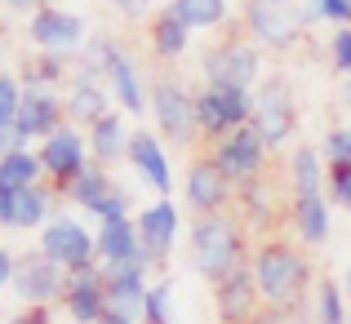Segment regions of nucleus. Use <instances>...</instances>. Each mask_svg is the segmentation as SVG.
Masks as SVG:
<instances>
[{
  "mask_svg": "<svg viewBox=\"0 0 351 324\" xmlns=\"http://www.w3.org/2000/svg\"><path fill=\"white\" fill-rule=\"evenodd\" d=\"M134 218H138V236H143V262L152 266V271H165L173 249H178V240H182L178 205H173L169 196H156L152 205H143Z\"/></svg>",
  "mask_w": 351,
  "mask_h": 324,
  "instance_id": "10",
  "label": "nucleus"
},
{
  "mask_svg": "<svg viewBox=\"0 0 351 324\" xmlns=\"http://www.w3.org/2000/svg\"><path fill=\"white\" fill-rule=\"evenodd\" d=\"M143 324H178L173 320V275H160L147 289V307H143Z\"/></svg>",
  "mask_w": 351,
  "mask_h": 324,
  "instance_id": "33",
  "label": "nucleus"
},
{
  "mask_svg": "<svg viewBox=\"0 0 351 324\" xmlns=\"http://www.w3.org/2000/svg\"><path fill=\"white\" fill-rule=\"evenodd\" d=\"M5 324H53V307H23L18 316H9Z\"/></svg>",
  "mask_w": 351,
  "mask_h": 324,
  "instance_id": "41",
  "label": "nucleus"
},
{
  "mask_svg": "<svg viewBox=\"0 0 351 324\" xmlns=\"http://www.w3.org/2000/svg\"><path fill=\"white\" fill-rule=\"evenodd\" d=\"M134 173L156 191V196H169L173 191V164H169V151H165V138L156 129H134V142H129V160Z\"/></svg>",
  "mask_w": 351,
  "mask_h": 324,
  "instance_id": "21",
  "label": "nucleus"
},
{
  "mask_svg": "<svg viewBox=\"0 0 351 324\" xmlns=\"http://www.w3.org/2000/svg\"><path fill=\"white\" fill-rule=\"evenodd\" d=\"M45 182V164L32 147H9L0 155V191H23V187H36Z\"/></svg>",
  "mask_w": 351,
  "mask_h": 324,
  "instance_id": "28",
  "label": "nucleus"
},
{
  "mask_svg": "<svg viewBox=\"0 0 351 324\" xmlns=\"http://www.w3.org/2000/svg\"><path fill=\"white\" fill-rule=\"evenodd\" d=\"M311 320L316 324H347L351 320V302L343 293V280H316L311 289Z\"/></svg>",
  "mask_w": 351,
  "mask_h": 324,
  "instance_id": "31",
  "label": "nucleus"
},
{
  "mask_svg": "<svg viewBox=\"0 0 351 324\" xmlns=\"http://www.w3.org/2000/svg\"><path fill=\"white\" fill-rule=\"evenodd\" d=\"M36 155H40V164H45V178H49V187H58V191H67L71 182L80 178V169L94 160V155H89L85 129H76V125L53 129L45 142H36Z\"/></svg>",
  "mask_w": 351,
  "mask_h": 324,
  "instance_id": "12",
  "label": "nucleus"
},
{
  "mask_svg": "<svg viewBox=\"0 0 351 324\" xmlns=\"http://www.w3.org/2000/svg\"><path fill=\"white\" fill-rule=\"evenodd\" d=\"M334 209H347L351 214V164H329V182H325Z\"/></svg>",
  "mask_w": 351,
  "mask_h": 324,
  "instance_id": "38",
  "label": "nucleus"
},
{
  "mask_svg": "<svg viewBox=\"0 0 351 324\" xmlns=\"http://www.w3.org/2000/svg\"><path fill=\"white\" fill-rule=\"evenodd\" d=\"M107 5H112L120 18H129V23H138V18H147V9H152V0H107Z\"/></svg>",
  "mask_w": 351,
  "mask_h": 324,
  "instance_id": "42",
  "label": "nucleus"
},
{
  "mask_svg": "<svg viewBox=\"0 0 351 324\" xmlns=\"http://www.w3.org/2000/svg\"><path fill=\"white\" fill-rule=\"evenodd\" d=\"M112 107L116 103H112V89H107V80H103V67L89 62V58H80L76 71H71V80H67V125L89 129Z\"/></svg>",
  "mask_w": 351,
  "mask_h": 324,
  "instance_id": "16",
  "label": "nucleus"
},
{
  "mask_svg": "<svg viewBox=\"0 0 351 324\" xmlns=\"http://www.w3.org/2000/svg\"><path fill=\"white\" fill-rule=\"evenodd\" d=\"M5 9H9V14H27V18H32L40 5H36V0H5Z\"/></svg>",
  "mask_w": 351,
  "mask_h": 324,
  "instance_id": "44",
  "label": "nucleus"
},
{
  "mask_svg": "<svg viewBox=\"0 0 351 324\" xmlns=\"http://www.w3.org/2000/svg\"><path fill=\"white\" fill-rule=\"evenodd\" d=\"M209 155L223 164V173L236 182V187H245V182H258L267 173V155H271V147H267V138L258 134L254 125H245V129H236V134L218 138Z\"/></svg>",
  "mask_w": 351,
  "mask_h": 324,
  "instance_id": "14",
  "label": "nucleus"
},
{
  "mask_svg": "<svg viewBox=\"0 0 351 324\" xmlns=\"http://www.w3.org/2000/svg\"><path fill=\"white\" fill-rule=\"evenodd\" d=\"M112 187H116V182H112V169H107V164H98V160H89L85 169H80V178L62 191V200H71V205H80L89 214V209H94Z\"/></svg>",
  "mask_w": 351,
  "mask_h": 324,
  "instance_id": "30",
  "label": "nucleus"
},
{
  "mask_svg": "<svg viewBox=\"0 0 351 324\" xmlns=\"http://www.w3.org/2000/svg\"><path fill=\"white\" fill-rule=\"evenodd\" d=\"M329 182V164L320 155V147L302 142L289 151V196H316Z\"/></svg>",
  "mask_w": 351,
  "mask_h": 324,
  "instance_id": "27",
  "label": "nucleus"
},
{
  "mask_svg": "<svg viewBox=\"0 0 351 324\" xmlns=\"http://www.w3.org/2000/svg\"><path fill=\"white\" fill-rule=\"evenodd\" d=\"M191 266L205 275L209 284L227 280L232 271L249 262V249H245V227L232 214H205V218H191Z\"/></svg>",
  "mask_w": 351,
  "mask_h": 324,
  "instance_id": "2",
  "label": "nucleus"
},
{
  "mask_svg": "<svg viewBox=\"0 0 351 324\" xmlns=\"http://www.w3.org/2000/svg\"><path fill=\"white\" fill-rule=\"evenodd\" d=\"M85 138H89V155H94L98 164H120V160H129V142H134V125H129V116L120 107H112L98 125H89L85 129Z\"/></svg>",
  "mask_w": 351,
  "mask_h": 324,
  "instance_id": "24",
  "label": "nucleus"
},
{
  "mask_svg": "<svg viewBox=\"0 0 351 324\" xmlns=\"http://www.w3.org/2000/svg\"><path fill=\"white\" fill-rule=\"evenodd\" d=\"M36 5H40V9H45V5H62V0H36Z\"/></svg>",
  "mask_w": 351,
  "mask_h": 324,
  "instance_id": "49",
  "label": "nucleus"
},
{
  "mask_svg": "<svg viewBox=\"0 0 351 324\" xmlns=\"http://www.w3.org/2000/svg\"><path fill=\"white\" fill-rule=\"evenodd\" d=\"M9 147H14V129H0V155H5Z\"/></svg>",
  "mask_w": 351,
  "mask_h": 324,
  "instance_id": "46",
  "label": "nucleus"
},
{
  "mask_svg": "<svg viewBox=\"0 0 351 324\" xmlns=\"http://www.w3.org/2000/svg\"><path fill=\"white\" fill-rule=\"evenodd\" d=\"M89 218H98V222H107V218H134V196H129V191L116 182V187L107 191L94 209H89Z\"/></svg>",
  "mask_w": 351,
  "mask_h": 324,
  "instance_id": "37",
  "label": "nucleus"
},
{
  "mask_svg": "<svg viewBox=\"0 0 351 324\" xmlns=\"http://www.w3.org/2000/svg\"><path fill=\"white\" fill-rule=\"evenodd\" d=\"M14 298L23 307H62V293H67V266H58L53 258H45L40 249L18 258L14 271Z\"/></svg>",
  "mask_w": 351,
  "mask_h": 324,
  "instance_id": "11",
  "label": "nucleus"
},
{
  "mask_svg": "<svg viewBox=\"0 0 351 324\" xmlns=\"http://www.w3.org/2000/svg\"><path fill=\"white\" fill-rule=\"evenodd\" d=\"M169 9L191 32H223L232 23V0H169Z\"/></svg>",
  "mask_w": 351,
  "mask_h": 324,
  "instance_id": "29",
  "label": "nucleus"
},
{
  "mask_svg": "<svg viewBox=\"0 0 351 324\" xmlns=\"http://www.w3.org/2000/svg\"><path fill=\"white\" fill-rule=\"evenodd\" d=\"M249 324H293V302H280V307H271V302H267V307L258 311Z\"/></svg>",
  "mask_w": 351,
  "mask_h": 324,
  "instance_id": "40",
  "label": "nucleus"
},
{
  "mask_svg": "<svg viewBox=\"0 0 351 324\" xmlns=\"http://www.w3.org/2000/svg\"><path fill=\"white\" fill-rule=\"evenodd\" d=\"M14 271H18V253L9 245H0V289L14 284Z\"/></svg>",
  "mask_w": 351,
  "mask_h": 324,
  "instance_id": "43",
  "label": "nucleus"
},
{
  "mask_svg": "<svg viewBox=\"0 0 351 324\" xmlns=\"http://www.w3.org/2000/svg\"><path fill=\"white\" fill-rule=\"evenodd\" d=\"M200 80H205V85L258 89L267 80V71H263V45H254L249 36H227L223 45L205 49V58H200Z\"/></svg>",
  "mask_w": 351,
  "mask_h": 324,
  "instance_id": "6",
  "label": "nucleus"
},
{
  "mask_svg": "<svg viewBox=\"0 0 351 324\" xmlns=\"http://www.w3.org/2000/svg\"><path fill=\"white\" fill-rule=\"evenodd\" d=\"M23 80L18 71H0V129H14L18 120V107H23Z\"/></svg>",
  "mask_w": 351,
  "mask_h": 324,
  "instance_id": "35",
  "label": "nucleus"
},
{
  "mask_svg": "<svg viewBox=\"0 0 351 324\" xmlns=\"http://www.w3.org/2000/svg\"><path fill=\"white\" fill-rule=\"evenodd\" d=\"M298 5H307V0H298Z\"/></svg>",
  "mask_w": 351,
  "mask_h": 324,
  "instance_id": "50",
  "label": "nucleus"
},
{
  "mask_svg": "<svg viewBox=\"0 0 351 324\" xmlns=\"http://www.w3.org/2000/svg\"><path fill=\"white\" fill-rule=\"evenodd\" d=\"M107 271V307L120 316L143 320L147 307V289H152V266L138 258V262H120V266H103Z\"/></svg>",
  "mask_w": 351,
  "mask_h": 324,
  "instance_id": "22",
  "label": "nucleus"
},
{
  "mask_svg": "<svg viewBox=\"0 0 351 324\" xmlns=\"http://www.w3.org/2000/svg\"><path fill=\"white\" fill-rule=\"evenodd\" d=\"M249 262H254L258 289H263V298L271 302V307H280V302H302L307 289H316V266L302 253V245H293V240H263Z\"/></svg>",
  "mask_w": 351,
  "mask_h": 324,
  "instance_id": "1",
  "label": "nucleus"
},
{
  "mask_svg": "<svg viewBox=\"0 0 351 324\" xmlns=\"http://www.w3.org/2000/svg\"><path fill=\"white\" fill-rule=\"evenodd\" d=\"M240 191V205H245V214L254 227H267L271 222V191H267V182L258 178V182H245V187H236Z\"/></svg>",
  "mask_w": 351,
  "mask_h": 324,
  "instance_id": "34",
  "label": "nucleus"
},
{
  "mask_svg": "<svg viewBox=\"0 0 351 324\" xmlns=\"http://www.w3.org/2000/svg\"><path fill=\"white\" fill-rule=\"evenodd\" d=\"M45 258H53L67 271H80V266L98 262V227H85L76 214H58L40 227V240H36Z\"/></svg>",
  "mask_w": 351,
  "mask_h": 324,
  "instance_id": "9",
  "label": "nucleus"
},
{
  "mask_svg": "<svg viewBox=\"0 0 351 324\" xmlns=\"http://www.w3.org/2000/svg\"><path fill=\"white\" fill-rule=\"evenodd\" d=\"M98 324H143V320H134V316H120V311H107Z\"/></svg>",
  "mask_w": 351,
  "mask_h": 324,
  "instance_id": "45",
  "label": "nucleus"
},
{
  "mask_svg": "<svg viewBox=\"0 0 351 324\" xmlns=\"http://www.w3.org/2000/svg\"><path fill=\"white\" fill-rule=\"evenodd\" d=\"M80 58H89V62L103 67V80H107V89H112V103L125 111V116H147V111H152V85H147V76H143V62H138L125 45H116L112 36H89V45H85Z\"/></svg>",
  "mask_w": 351,
  "mask_h": 324,
  "instance_id": "3",
  "label": "nucleus"
},
{
  "mask_svg": "<svg viewBox=\"0 0 351 324\" xmlns=\"http://www.w3.org/2000/svg\"><path fill=\"white\" fill-rule=\"evenodd\" d=\"M289 222H293V236H298L302 249H325L329 236H334V200H329V191L293 196Z\"/></svg>",
  "mask_w": 351,
  "mask_h": 324,
  "instance_id": "23",
  "label": "nucleus"
},
{
  "mask_svg": "<svg viewBox=\"0 0 351 324\" xmlns=\"http://www.w3.org/2000/svg\"><path fill=\"white\" fill-rule=\"evenodd\" d=\"M329 67L338 76H351V27H334V36H329Z\"/></svg>",
  "mask_w": 351,
  "mask_h": 324,
  "instance_id": "39",
  "label": "nucleus"
},
{
  "mask_svg": "<svg viewBox=\"0 0 351 324\" xmlns=\"http://www.w3.org/2000/svg\"><path fill=\"white\" fill-rule=\"evenodd\" d=\"M263 307H267V298H263V289H258L254 262H245L240 271H232L227 280L214 284V316H218V324H249Z\"/></svg>",
  "mask_w": 351,
  "mask_h": 324,
  "instance_id": "19",
  "label": "nucleus"
},
{
  "mask_svg": "<svg viewBox=\"0 0 351 324\" xmlns=\"http://www.w3.org/2000/svg\"><path fill=\"white\" fill-rule=\"evenodd\" d=\"M196 120H200V138L218 142V138L236 134L254 120V89H236V85H200L196 89Z\"/></svg>",
  "mask_w": 351,
  "mask_h": 324,
  "instance_id": "7",
  "label": "nucleus"
},
{
  "mask_svg": "<svg viewBox=\"0 0 351 324\" xmlns=\"http://www.w3.org/2000/svg\"><path fill=\"white\" fill-rule=\"evenodd\" d=\"M343 293H347V302H351V262L343 266Z\"/></svg>",
  "mask_w": 351,
  "mask_h": 324,
  "instance_id": "47",
  "label": "nucleus"
},
{
  "mask_svg": "<svg viewBox=\"0 0 351 324\" xmlns=\"http://www.w3.org/2000/svg\"><path fill=\"white\" fill-rule=\"evenodd\" d=\"M320 155L325 164H351V125H334L320 138Z\"/></svg>",
  "mask_w": 351,
  "mask_h": 324,
  "instance_id": "36",
  "label": "nucleus"
},
{
  "mask_svg": "<svg viewBox=\"0 0 351 324\" xmlns=\"http://www.w3.org/2000/svg\"><path fill=\"white\" fill-rule=\"evenodd\" d=\"M240 23H245V36H249V40L263 45V49H271V53L298 49L302 27H307V23H302L298 0H245Z\"/></svg>",
  "mask_w": 351,
  "mask_h": 324,
  "instance_id": "5",
  "label": "nucleus"
},
{
  "mask_svg": "<svg viewBox=\"0 0 351 324\" xmlns=\"http://www.w3.org/2000/svg\"><path fill=\"white\" fill-rule=\"evenodd\" d=\"M152 120L156 134L173 147H196L200 142V120H196V89H187L178 76L160 71L152 80Z\"/></svg>",
  "mask_w": 351,
  "mask_h": 324,
  "instance_id": "4",
  "label": "nucleus"
},
{
  "mask_svg": "<svg viewBox=\"0 0 351 324\" xmlns=\"http://www.w3.org/2000/svg\"><path fill=\"white\" fill-rule=\"evenodd\" d=\"M182 196H187L191 218L205 214H227V205L236 200V182L223 173V164L214 155H196L187 164V182H182Z\"/></svg>",
  "mask_w": 351,
  "mask_h": 324,
  "instance_id": "15",
  "label": "nucleus"
},
{
  "mask_svg": "<svg viewBox=\"0 0 351 324\" xmlns=\"http://www.w3.org/2000/svg\"><path fill=\"white\" fill-rule=\"evenodd\" d=\"M343 103L351 107V76H347V85H343Z\"/></svg>",
  "mask_w": 351,
  "mask_h": 324,
  "instance_id": "48",
  "label": "nucleus"
},
{
  "mask_svg": "<svg viewBox=\"0 0 351 324\" xmlns=\"http://www.w3.org/2000/svg\"><path fill=\"white\" fill-rule=\"evenodd\" d=\"M62 191L58 187H23V191H0V227L5 231H40L49 218H58Z\"/></svg>",
  "mask_w": 351,
  "mask_h": 324,
  "instance_id": "18",
  "label": "nucleus"
},
{
  "mask_svg": "<svg viewBox=\"0 0 351 324\" xmlns=\"http://www.w3.org/2000/svg\"><path fill=\"white\" fill-rule=\"evenodd\" d=\"M191 27L182 23L178 14H173L169 5L160 9V14L152 18V27H147V45H152V58L156 62H182L187 58V49H191Z\"/></svg>",
  "mask_w": 351,
  "mask_h": 324,
  "instance_id": "26",
  "label": "nucleus"
},
{
  "mask_svg": "<svg viewBox=\"0 0 351 324\" xmlns=\"http://www.w3.org/2000/svg\"><path fill=\"white\" fill-rule=\"evenodd\" d=\"M62 125H67V98H58V89H23V107L14 120V147L45 142Z\"/></svg>",
  "mask_w": 351,
  "mask_h": 324,
  "instance_id": "17",
  "label": "nucleus"
},
{
  "mask_svg": "<svg viewBox=\"0 0 351 324\" xmlns=\"http://www.w3.org/2000/svg\"><path fill=\"white\" fill-rule=\"evenodd\" d=\"M143 258V236H138V218H107L98 222V262L120 266Z\"/></svg>",
  "mask_w": 351,
  "mask_h": 324,
  "instance_id": "25",
  "label": "nucleus"
},
{
  "mask_svg": "<svg viewBox=\"0 0 351 324\" xmlns=\"http://www.w3.org/2000/svg\"><path fill=\"white\" fill-rule=\"evenodd\" d=\"M27 40L45 53H67L71 58V53H80L89 45V27H85V18L71 14V9L45 5L27 18Z\"/></svg>",
  "mask_w": 351,
  "mask_h": 324,
  "instance_id": "13",
  "label": "nucleus"
},
{
  "mask_svg": "<svg viewBox=\"0 0 351 324\" xmlns=\"http://www.w3.org/2000/svg\"><path fill=\"white\" fill-rule=\"evenodd\" d=\"M18 80L27 89H58L67 80V53H32V58L18 67Z\"/></svg>",
  "mask_w": 351,
  "mask_h": 324,
  "instance_id": "32",
  "label": "nucleus"
},
{
  "mask_svg": "<svg viewBox=\"0 0 351 324\" xmlns=\"http://www.w3.org/2000/svg\"><path fill=\"white\" fill-rule=\"evenodd\" d=\"M347 324H351V320H347Z\"/></svg>",
  "mask_w": 351,
  "mask_h": 324,
  "instance_id": "51",
  "label": "nucleus"
},
{
  "mask_svg": "<svg viewBox=\"0 0 351 324\" xmlns=\"http://www.w3.org/2000/svg\"><path fill=\"white\" fill-rule=\"evenodd\" d=\"M249 125L267 138L271 151L289 147V138L298 134V98H293V85L285 76H267L254 89V120Z\"/></svg>",
  "mask_w": 351,
  "mask_h": 324,
  "instance_id": "8",
  "label": "nucleus"
},
{
  "mask_svg": "<svg viewBox=\"0 0 351 324\" xmlns=\"http://www.w3.org/2000/svg\"><path fill=\"white\" fill-rule=\"evenodd\" d=\"M62 311L71 324H98L107 316V271L103 262H89L80 271H67V293H62Z\"/></svg>",
  "mask_w": 351,
  "mask_h": 324,
  "instance_id": "20",
  "label": "nucleus"
}]
</instances>
